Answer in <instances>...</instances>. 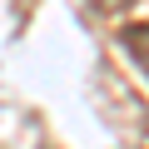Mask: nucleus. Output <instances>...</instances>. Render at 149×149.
Returning a JSON list of instances; mask_svg holds the SVG:
<instances>
[{
	"mask_svg": "<svg viewBox=\"0 0 149 149\" xmlns=\"http://www.w3.org/2000/svg\"><path fill=\"white\" fill-rule=\"evenodd\" d=\"M124 50H129V55H134V65H139V70L149 74V20H144V25H129V30H124Z\"/></svg>",
	"mask_w": 149,
	"mask_h": 149,
	"instance_id": "1",
	"label": "nucleus"
},
{
	"mask_svg": "<svg viewBox=\"0 0 149 149\" xmlns=\"http://www.w3.org/2000/svg\"><path fill=\"white\" fill-rule=\"evenodd\" d=\"M95 10H124V5H134V0H90Z\"/></svg>",
	"mask_w": 149,
	"mask_h": 149,
	"instance_id": "2",
	"label": "nucleus"
}]
</instances>
